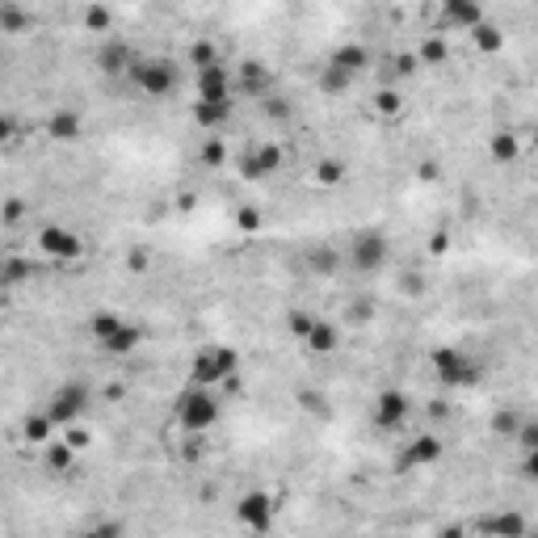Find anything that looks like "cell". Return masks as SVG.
I'll list each match as a JSON object with an SVG mask.
<instances>
[{
	"mask_svg": "<svg viewBox=\"0 0 538 538\" xmlns=\"http://www.w3.org/2000/svg\"><path fill=\"white\" fill-rule=\"evenodd\" d=\"M223 417V404L215 396V387H198V383H186V391L177 396L173 404V425L186 433V438H207L210 429L219 425Z\"/></svg>",
	"mask_w": 538,
	"mask_h": 538,
	"instance_id": "1",
	"label": "cell"
},
{
	"mask_svg": "<svg viewBox=\"0 0 538 538\" xmlns=\"http://www.w3.org/2000/svg\"><path fill=\"white\" fill-rule=\"evenodd\" d=\"M127 80H131L135 93L160 101V97H173L177 93V85H181V67H177L173 59H165V56H135Z\"/></svg>",
	"mask_w": 538,
	"mask_h": 538,
	"instance_id": "2",
	"label": "cell"
},
{
	"mask_svg": "<svg viewBox=\"0 0 538 538\" xmlns=\"http://www.w3.org/2000/svg\"><path fill=\"white\" fill-rule=\"evenodd\" d=\"M429 366H433V374H438V383L446 391H467V387H475L483 379L480 358H472L462 345H438L429 353Z\"/></svg>",
	"mask_w": 538,
	"mask_h": 538,
	"instance_id": "3",
	"label": "cell"
},
{
	"mask_svg": "<svg viewBox=\"0 0 538 538\" xmlns=\"http://www.w3.org/2000/svg\"><path fill=\"white\" fill-rule=\"evenodd\" d=\"M236 371H240V353L231 350V345H223V340H207L189 358V383H198V387H219Z\"/></svg>",
	"mask_w": 538,
	"mask_h": 538,
	"instance_id": "4",
	"label": "cell"
},
{
	"mask_svg": "<svg viewBox=\"0 0 538 538\" xmlns=\"http://www.w3.org/2000/svg\"><path fill=\"white\" fill-rule=\"evenodd\" d=\"M345 261H350L353 274L374 278L383 274L387 261H391V240H387L383 228H362L350 236V249H345Z\"/></svg>",
	"mask_w": 538,
	"mask_h": 538,
	"instance_id": "5",
	"label": "cell"
},
{
	"mask_svg": "<svg viewBox=\"0 0 538 538\" xmlns=\"http://www.w3.org/2000/svg\"><path fill=\"white\" fill-rule=\"evenodd\" d=\"M88 404H93V387L85 383V379H67V383H59L51 396H46V417L56 421V429H67V425H80V417L88 412Z\"/></svg>",
	"mask_w": 538,
	"mask_h": 538,
	"instance_id": "6",
	"label": "cell"
},
{
	"mask_svg": "<svg viewBox=\"0 0 538 538\" xmlns=\"http://www.w3.org/2000/svg\"><path fill=\"white\" fill-rule=\"evenodd\" d=\"M282 165H286V152H282V143H274V139H257L236 156V173H240V181H249V186L269 181Z\"/></svg>",
	"mask_w": 538,
	"mask_h": 538,
	"instance_id": "7",
	"label": "cell"
},
{
	"mask_svg": "<svg viewBox=\"0 0 538 538\" xmlns=\"http://www.w3.org/2000/svg\"><path fill=\"white\" fill-rule=\"evenodd\" d=\"M412 417V396H408L404 387H383L379 396L371 400V425L379 433H400Z\"/></svg>",
	"mask_w": 538,
	"mask_h": 538,
	"instance_id": "8",
	"label": "cell"
},
{
	"mask_svg": "<svg viewBox=\"0 0 538 538\" xmlns=\"http://www.w3.org/2000/svg\"><path fill=\"white\" fill-rule=\"evenodd\" d=\"M38 253L56 265H76L85 257V240L64 223H46V228H38Z\"/></svg>",
	"mask_w": 538,
	"mask_h": 538,
	"instance_id": "9",
	"label": "cell"
},
{
	"mask_svg": "<svg viewBox=\"0 0 538 538\" xmlns=\"http://www.w3.org/2000/svg\"><path fill=\"white\" fill-rule=\"evenodd\" d=\"M274 517H278V496L269 488H249L236 501V522L244 530H253V534H265V530L274 526Z\"/></svg>",
	"mask_w": 538,
	"mask_h": 538,
	"instance_id": "10",
	"label": "cell"
},
{
	"mask_svg": "<svg viewBox=\"0 0 538 538\" xmlns=\"http://www.w3.org/2000/svg\"><path fill=\"white\" fill-rule=\"evenodd\" d=\"M442 454H446V442L438 433H412L404 442V451L396 454V472H425V467H438Z\"/></svg>",
	"mask_w": 538,
	"mask_h": 538,
	"instance_id": "11",
	"label": "cell"
},
{
	"mask_svg": "<svg viewBox=\"0 0 538 538\" xmlns=\"http://www.w3.org/2000/svg\"><path fill=\"white\" fill-rule=\"evenodd\" d=\"M135 56H139V51H135L127 38H114V34H106V38H101V46H97V56H93V64H97L101 76L127 80V72H131Z\"/></svg>",
	"mask_w": 538,
	"mask_h": 538,
	"instance_id": "12",
	"label": "cell"
},
{
	"mask_svg": "<svg viewBox=\"0 0 538 538\" xmlns=\"http://www.w3.org/2000/svg\"><path fill=\"white\" fill-rule=\"evenodd\" d=\"M194 88L202 101H236V85H231V67L223 64H207L194 67Z\"/></svg>",
	"mask_w": 538,
	"mask_h": 538,
	"instance_id": "13",
	"label": "cell"
},
{
	"mask_svg": "<svg viewBox=\"0 0 538 538\" xmlns=\"http://www.w3.org/2000/svg\"><path fill=\"white\" fill-rule=\"evenodd\" d=\"M475 22H483L480 0H442V9H438V30L442 34H467Z\"/></svg>",
	"mask_w": 538,
	"mask_h": 538,
	"instance_id": "14",
	"label": "cell"
},
{
	"mask_svg": "<svg viewBox=\"0 0 538 538\" xmlns=\"http://www.w3.org/2000/svg\"><path fill=\"white\" fill-rule=\"evenodd\" d=\"M324 64H332L337 72H345V76H366L371 72V64H374V56H371V46L366 43H337L332 46V56L324 59Z\"/></svg>",
	"mask_w": 538,
	"mask_h": 538,
	"instance_id": "15",
	"label": "cell"
},
{
	"mask_svg": "<svg viewBox=\"0 0 538 538\" xmlns=\"http://www.w3.org/2000/svg\"><path fill=\"white\" fill-rule=\"evenodd\" d=\"M231 85H236V93H244V97H265V93L274 88V76H269V67H265L261 59H244V64L231 72Z\"/></svg>",
	"mask_w": 538,
	"mask_h": 538,
	"instance_id": "16",
	"label": "cell"
},
{
	"mask_svg": "<svg viewBox=\"0 0 538 538\" xmlns=\"http://www.w3.org/2000/svg\"><path fill=\"white\" fill-rule=\"evenodd\" d=\"M530 530V522L522 513H492L475 522V534H492V538H522Z\"/></svg>",
	"mask_w": 538,
	"mask_h": 538,
	"instance_id": "17",
	"label": "cell"
},
{
	"mask_svg": "<svg viewBox=\"0 0 538 538\" xmlns=\"http://www.w3.org/2000/svg\"><path fill=\"white\" fill-rule=\"evenodd\" d=\"M189 114H194V122H198L202 131H219V127H228L231 114H236V101H194L189 106Z\"/></svg>",
	"mask_w": 538,
	"mask_h": 538,
	"instance_id": "18",
	"label": "cell"
},
{
	"mask_svg": "<svg viewBox=\"0 0 538 538\" xmlns=\"http://www.w3.org/2000/svg\"><path fill=\"white\" fill-rule=\"evenodd\" d=\"M303 350L316 353V358H329V353H337L340 350L337 324H332V320H316V324H311V332L303 337Z\"/></svg>",
	"mask_w": 538,
	"mask_h": 538,
	"instance_id": "19",
	"label": "cell"
},
{
	"mask_svg": "<svg viewBox=\"0 0 538 538\" xmlns=\"http://www.w3.org/2000/svg\"><path fill=\"white\" fill-rule=\"evenodd\" d=\"M303 269H308L311 278H332L340 269L337 244H311L308 253H303Z\"/></svg>",
	"mask_w": 538,
	"mask_h": 538,
	"instance_id": "20",
	"label": "cell"
},
{
	"mask_svg": "<svg viewBox=\"0 0 538 538\" xmlns=\"http://www.w3.org/2000/svg\"><path fill=\"white\" fill-rule=\"evenodd\" d=\"M80 135H85V122L76 110H56L46 118V139L51 143H76Z\"/></svg>",
	"mask_w": 538,
	"mask_h": 538,
	"instance_id": "21",
	"label": "cell"
},
{
	"mask_svg": "<svg viewBox=\"0 0 538 538\" xmlns=\"http://www.w3.org/2000/svg\"><path fill=\"white\" fill-rule=\"evenodd\" d=\"M143 345V324H135V320H127L118 332H114L106 345H101V353H110V358H131L135 350Z\"/></svg>",
	"mask_w": 538,
	"mask_h": 538,
	"instance_id": "22",
	"label": "cell"
},
{
	"mask_svg": "<svg viewBox=\"0 0 538 538\" xmlns=\"http://www.w3.org/2000/svg\"><path fill=\"white\" fill-rule=\"evenodd\" d=\"M56 433H59V429H56V421L46 417V408L25 412V417H22V442H30V446H46Z\"/></svg>",
	"mask_w": 538,
	"mask_h": 538,
	"instance_id": "23",
	"label": "cell"
},
{
	"mask_svg": "<svg viewBox=\"0 0 538 538\" xmlns=\"http://www.w3.org/2000/svg\"><path fill=\"white\" fill-rule=\"evenodd\" d=\"M38 25V17H34L25 5H17V0H0V34H25Z\"/></svg>",
	"mask_w": 538,
	"mask_h": 538,
	"instance_id": "24",
	"label": "cell"
},
{
	"mask_svg": "<svg viewBox=\"0 0 538 538\" xmlns=\"http://www.w3.org/2000/svg\"><path fill=\"white\" fill-rule=\"evenodd\" d=\"M76 467V446L67 438H51L46 442V472H56V475H67Z\"/></svg>",
	"mask_w": 538,
	"mask_h": 538,
	"instance_id": "25",
	"label": "cell"
},
{
	"mask_svg": "<svg viewBox=\"0 0 538 538\" xmlns=\"http://www.w3.org/2000/svg\"><path fill=\"white\" fill-rule=\"evenodd\" d=\"M34 278V261L30 257H0V286L5 290H17L22 282Z\"/></svg>",
	"mask_w": 538,
	"mask_h": 538,
	"instance_id": "26",
	"label": "cell"
},
{
	"mask_svg": "<svg viewBox=\"0 0 538 538\" xmlns=\"http://www.w3.org/2000/svg\"><path fill=\"white\" fill-rule=\"evenodd\" d=\"M467 34H472V43L480 46L483 56H496V51H505V30H501L496 22H488V17H483V22H475Z\"/></svg>",
	"mask_w": 538,
	"mask_h": 538,
	"instance_id": "27",
	"label": "cell"
},
{
	"mask_svg": "<svg viewBox=\"0 0 538 538\" xmlns=\"http://www.w3.org/2000/svg\"><path fill=\"white\" fill-rule=\"evenodd\" d=\"M488 152H492L496 165H513L517 156H522V139L513 131H496L492 143H488Z\"/></svg>",
	"mask_w": 538,
	"mask_h": 538,
	"instance_id": "28",
	"label": "cell"
},
{
	"mask_svg": "<svg viewBox=\"0 0 538 538\" xmlns=\"http://www.w3.org/2000/svg\"><path fill=\"white\" fill-rule=\"evenodd\" d=\"M446 59H451L446 38H442V34H429L425 43H421V51H417V64L421 67H438V64H446Z\"/></svg>",
	"mask_w": 538,
	"mask_h": 538,
	"instance_id": "29",
	"label": "cell"
},
{
	"mask_svg": "<svg viewBox=\"0 0 538 538\" xmlns=\"http://www.w3.org/2000/svg\"><path fill=\"white\" fill-rule=\"evenodd\" d=\"M371 110L379 114V118H400V114H404V93H400V88H379L371 101Z\"/></svg>",
	"mask_w": 538,
	"mask_h": 538,
	"instance_id": "30",
	"label": "cell"
},
{
	"mask_svg": "<svg viewBox=\"0 0 538 538\" xmlns=\"http://www.w3.org/2000/svg\"><path fill=\"white\" fill-rule=\"evenodd\" d=\"M320 93H329V97H337V93H350L353 88V76H345V72H337V67L332 64H324L320 67Z\"/></svg>",
	"mask_w": 538,
	"mask_h": 538,
	"instance_id": "31",
	"label": "cell"
},
{
	"mask_svg": "<svg viewBox=\"0 0 538 538\" xmlns=\"http://www.w3.org/2000/svg\"><path fill=\"white\" fill-rule=\"evenodd\" d=\"M85 30L97 34V38H106V34L114 30V13L106 9V5H88L85 9Z\"/></svg>",
	"mask_w": 538,
	"mask_h": 538,
	"instance_id": "32",
	"label": "cell"
},
{
	"mask_svg": "<svg viewBox=\"0 0 538 538\" xmlns=\"http://www.w3.org/2000/svg\"><path fill=\"white\" fill-rule=\"evenodd\" d=\"M219 46L210 43V38H198V43H189V67H207V64H219Z\"/></svg>",
	"mask_w": 538,
	"mask_h": 538,
	"instance_id": "33",
	"label": "cell"
},
{
	"mask_svg": "<svg viewBox=\"0 0 538 538\" xmlns=\"http://www.w3.org/2000/svg\"><path fill=\"white\" fill-rule=\"evenodd\" d=\"M316 181H320V186H340V181H345V160H337V156L320 160V165H316Z\"/></svg>",
	"mask_w": 538,
	"mask_h": 538,
	"instance_id": "34",
	"label": "cell"
},
{
	"mask_svg": "<svg viewBox=\"0 0 538 538\" xmlns=\"http://www.w3.org/2000/svg\"><path fill=\"white\" fill-rule=\"evenodd\" d=\"M257 101H261V114H265V118H274V122H286V118H290V101L278 97L274 88H269L265 97H257Z\"/></svg>",
	"mask_w": 538,
	"mask_h": 538,
	"instance_id": "35",
	"label": "cell"
},
{
	"mask_svg": "<svg viewBox=\"0 0 538 538\" xmlns=\"http://www.w3.org/2000/svg\"><path fill=\"white\" fill-rule=\"evenodd\" d=\"M316 320H320V316H311V311H299V308H295L290 316H286V332H290V337L303 345V337L311 332V324H316Z\"/></svg>",
	"mask_w": 538,
	"mask_h": 538,
	"instance_id": "36",
	"label": "cell"
},
{
	"mask_svg": "<svg viewBox=\"0 0 538 538\" xmlns=\"http://www.w3.org/2000/svg\"><path fill=\"white\" fill-rule=\"evenodd\" d=\"M517 425H522V417H513V412H496V417H492V433H496V438H513Z\"/></svg>",
	"mask_w": 538,
	"mask_h": 538,
	"instance_id": "37",
	"label": "cell"
},
{
	"mask_svg": "<svg viewBox=\"0 0 538 538\" xmlns=\"http://www.w3.org/2000/svg\"><path fill=\"white\" fill-rule=\"evenodd\" d=\"M513 438L522 442V451H538V425H534V421H522Z\"/></svg>",
	"mask_w": 538,
	"mask_h": 538,
	"instance_id": "38",
	"label": "cell"
},
{
	"mask_svg": "<svg viewBox=\"0 0 538 538\" xmlns=\"http://www.w3.org/2000/svg\"><path fill=\"white\" fill-rule=\"evenodd\" d=\"M223 156H228V152H223V143H219V139H210L207 147H202V165L219 168V165H223Z\"/></svg>",
	"mask_w": 538,
	"mask_h": 538,
	"instance_id": "39",
	"label": "cell"
},
{
	"mask_svg": "<svg viewBox=\"0 0 538 538\" xmlns=\"http://www.w3.org/2000/svg\"><path fill=\"white\" fill-rule=\"evenodd\" d=\"M17 131H22V122L13 118V114H0V143H13Z\"/></svg>",
	"mask_w": 538,
	"mask_h": 538,
	"instance_id": "40",
	"label": "cell"
},
{
	"mask_svg": "<svg viewBox=\"0 0 538 538\" xmlns=\"http://www.w3.org/2000/svg\"><path fill=\"white\" fill-rule=\"evenodd\" d=\"M396 72H400V76H417V72H421L417 56H396Z\"/></svg>",
	"mask_w": 538,
	"mask_h": 538,
	"instance_id": "41",
	"label": "cell"
},
{
	"mask_svg": "<svg viewBox=\"0 0 538 538\" xmlns=\"http://www.w3.org/2000/svg\"><path fill=\"white\" fill-rule=\"evenodd\" d=\"M350 316H353V320H358V324H366V320H371V316H374V308H371V303H366V299H353V308H350Z\"/></svg>",
	"mask_w": 538,
	"mask_h": 538,
	"instance_id": "42",
	"label": "cell"
},
{
	"mask_svg": "<svg viewBox=\"0 0 538 538\" xmlns=\"http://www.w3.org/2000/svg\"><path fill=\"white\" fill-rule=\"evenodd\" d=\"M257 223H261V215H257V210H240V228L244 231H257Z\"/></svg>",
	"mask_w": 538,
	"mask_h": 538,
	"instance_id": "43",
	"label": "cell"
},
{
	"mask_svg": "<svg viewBox=\"0 0 538 538\" xmlns=\"http://www.w3.org/2000/svg\"><path fill=\"white\" fill-rule=\"evenodd\" d=\"M127 265H131L135 274H143V265H147V253H131V257H127Z\"/></svg>",
	"mask_w": 538,
	"mask_h": 538,
	"instance_id": "44",
	"label": "cell"
},
{
	"mask_svg": "<svg viewBox=\"0 0 538 538\" xmlns=\"http://www.w3.org/2000/svg\"><path fill=\"white\" fill-rule=\"evenodd\" d=\"M5 215H9V219H17V215H22V198H9V207H5Z\"/></svg>",
	"mask_w": 538,
	"mask_h": 538,
	"instance_id": "45",
	"label": "cell"
},
{
	"mask_svg": "<svg viewBox=\"0 0 538 538\" xmlns=\"http://www.w3.org/2000/svg\"><path fill=\"white\" fill-rule=\"evenodd\" d=\"M5 299H9V290H5V286H0V308H5Z\"/></svg>",
	"mask_w": 538,
	"mask_h": 538,
	"instance_id": "46",
	"label": "cell"
}]
</instances>
